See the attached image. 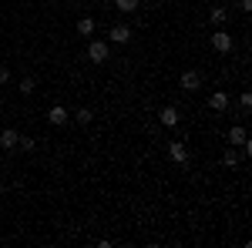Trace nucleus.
<instances>
[{
    "mask_svg": "<svg viewBox=\"0 0 252 248\" xmlns=\"http://www.w3.org/2000/svg\"><path fill=\"white\" fill-rule=\"evenodd\" d=\"M222 165H225V168H235V165H239V151H235L232 144H229L225 154H222Z\"/></svg>",
    "mask_w": 252,
    "mask_h": 248,
    "instance_id": "nucleus-12",
    "label": "nucleus"
},
{
    "mask_svg": "<svg viewBox=\"0 0 252 248\" xmlns=\"http://www.w3.org/2000/svg\"><path fill=\"white\" fill-rule=\"evenodd\" d=\"M74 121H78V124H91V121H94L91 108H78V111H74Z\"/></svg>",
    "mask_w": 252,
    "mask_h": 248,
    "instance_id": "nucleus-14",
    "label": "nucleus"
},
{
    "mask_svg": "<svg viewBox=\"0 0 252 248\" xmlns=\"http://www.w3.org/2000/svg\"><path fill=\"white\" fill-rule=\"evenodd\" d=\"M108 57H111L108 40H91V44H88V60H91V64H104Z\"/></svg>",
    "mask_w": 252,
    "mask_h": 248,
    "instance_id": "nucleus-1",
    "label": "nucleus"
},
{
    "mask_svg": "<svg viewBox=\"0 0 252 248\" xmlns=\"http://www.w3.org/2000/svg\"><path fill=\"white\" fill-rule=\"evenodd\" d=\"M232 34H229V30H215L212 34V47L215 51H219V54H232Z\"/></svg>",
    "mask_w": 252,
    "mask_h": 248,
    "instance_id": "nucleus-3",
    "label": "nucleus"
},
{
    "mask_svg": "<svg viewBox=\"0 0 252 248\" xmlns=\"http://www.w3.org/2000/svg\"><path fill=\"white\" fill-rule=\"evenodd\" d=\"M94 30H97L94 17H81V20H78V34H81V37H91Z\"/></svg>",
    "mask_w": 252,
    "mask_h": 248,
    "instance_id": "nucleus-11",
    "label": "nucleus"
},
{
    "mask_svg": "<svg viewBox=\"0 0 252 248\" xmlns=\"http://www.w3.org/2000/svg\"><path fill=\"white\" fill-rule=\"evenodd\" d=\"M239 104H242V111H249V108H252V94H249V91L239 97Z\"/></svg>",
    "mask_w": 252,
    "mask_h": 248,
    "instance_id": "nucleus-18",
    "label": "nucleus"
},
{
    "mask_svg": "<svg viewBox=\"0 0 252 248\" xmlns=\"http://www.w3.org/2000/svg\"><path fill=\"white\" fill-rule=\"evenodd\" d=\"M209 108H212V111H225V108H229V94H225V91H212V94H209Z\"/></svg>",
    "mask_w": 252,
    "mask_h": 248,
    "instance_id": "nucleus-10",
    "label": "nucleus"
},
{
    "mask_svg": "<svg viewBox=\"0 0 252 248\" xmlns=\"http://www.w3.org/2000/svg\"><path fill=\"white\" fill-rule=\"evenodd\" d=\"M115 7L121 10V14H135V10H138V0H115Z\"/></svg>",
    "mask_w": 252,
    "mask_h": 248,
    "instance_id": "nucleus-15",
    "label": "nucleus"
},
{
    "mask_svg": "<svg viewBox=\"0 0 252 248\" xmlns=\"http://www.w3.org/2000/svg\"><path fill=\"white\" fill-rule=\"evenodd\" d=\"M7 81H10V71H7V67L0 64V84H7Z\"/></svg>",
    "mask_w": 252,
    "mask_h": 248,
    "instance_id": "nucleus-19",
    "label": "nucleus"
},
{
    "mask_svg": "<svg viewBox=\"0 0 252 248\" xmlns=\"http://www.w3.org/2000/svg\"><path fill=\"white\" fill-rule=\"evenodd\" d=\"M209 20H212V24H219V27H222V24H225V20H229V10H225V7H212V14H209Z\"/></svg>",
    "mask_w": 252,
    "mask_h": 248,
    "instance_id": "nucleus-13",
    "label": "nucleus"
},
{
    "mask_svg": "<svg viewBox=\"0 0 252 248\" xmlns=\"http://www.w3.org/2000/svg\"><path fill=\"white\" fill-rule=\"evenodd\" d=\"M17 148H20V151H34V148H37V141H34V138H27V134H20Z\"/></svg>",
    "mask_w": 252,
    "mask_h": 248,
    "instance_id": "nucleus-16",
    "label": "nucleus"
},
{
    "mask_svg": "<svg viewBox=\"0 0 252 248\" xmlns=\"http://www.w3.org/2000/svg\"><path fill=\"white\" fill-rule=\"evenodd\" d=\"M0 194H3V181H0Z\"/></svg>",
    "mask_w": 252,
    "mask_h": 248,
    "instance_id": "nucleus-20",
    "label": "nucleus"
},
{
    "mask_svg": "<svg viewBox=\"0 0 252 248\" xmlns=\"http://www.w3.org/2000/svg\"><path fill=\"white\" fill-rule=\"evenodd\" d=\"M17 87H20V94H34V77H24Z\"/></svg>",
    "mask_w": 252,
    "mask_h": 248,
    "instance_id": "nucleus-17",
    "label": "nucleus"
},
{
    "mask_svg": "<svg viewBox=\"0 0 252 248\" xmlns=\"http://www.w3.org/2000/svg\"><path fill=\"white\" fill-rule=\"evenodd\" d=\"M108 40H111V44H128V40H131V27H125V24H115V27L108 30Z\"/></svg>",
    "mask_w": 252,
    "mask_h": 248,
    "instance_id": "nucleus-8",
    "label": "nucleus"
},
{
    "mask_svg": "<svg viewBox=\"0 0 252 248\" xmlns=\"http://www.w3.org/2000/svg\"><path fill=\"white\" fill-rule=\"evenodd\" d=\"M47 121H51V124H54V128H64V124H67V121H71V111H67V108H64V104H54V108H51V111H47Z\"/></svg>",
    "mask_w": 252,
    "mask_h": 248,
    "instance_id": "nucleus-6",
    "label": "nucleus"
},
{
    "mask_svg": "<svg viewBox=\"0 0 252 248\" xmlns=\"http://www.w3.org/2000/svg\"><path fill=\"white\" fill-rule=\"evenodd\" d=\"M178 87H182L185 94H195V91H202V74H198V71H185V74L178 77Z\"/></svg>",
    "mask_w": 252,
    "mask_h": 248,
    "instance_id": "nucleus-2",
    "label": "nucleus"
},
{
    "mask_svg": "<svg viewBox=\"0 0 252 248\" xmlns=\"http://www.w3.org/2000/svg\"><path fill=\"white\" fill-rule=\"evenodd\" d=\"M225 141H229L232 148H242V144L249 141V134H246V128H242V124H232V128H229V134H225Z\"/></svg>",
    "mask_w": 252,
    "mask_h": 248,
    "instance_id": "nucleus-7",
    "label": "nucleus"
},
{
    "mask_svg": "<svg viewBox=\"0 0 252 248\" xmlns=\"http://www.w3.org/2000/svg\"><path fill=\"white\" fill-rule=\"evenodd\" d=\"M178 121H182V117H178V108H172V104H165V108L158 111V124H161V128H178Z\"/></svg>",
    "mask_w": 252,
    "mask_h": 248,
    "instance_id": "nucleus-4",
    "label": "nucleus"
},
{
    "mask_svg": "<svg viewBox=\"0 0 252 248\" xmlns=\"http://www.w3.org/2000/svg\"><path fill=\"white\" fill-rule=\"evenodd\" d=\"M168 158H172L175 165L185 168V165H189V148H185L182 141H168Z\"/></svg>",
    "mask_w": 252,
    "mask_h": 248,
    "instance_id": "nucleus-5",
    "label": "nucleus"
},
{
    "mask_svg": "<svg viewBox=\"0 0 252 248\" xmlns=\"http://www.w3.org/2000/svg\"><path fill=\"white\" fill-rule=\"evenodd\" d=\"M17 141H20L17 128H3V131H0V148H3V151H14V148H17Z\"/></svg>",
    "mask_w": 252,
    "mask_h": 248,
    "instance_id": "nucleus-9",
    "label": "nucleus"
}]
</instances>
